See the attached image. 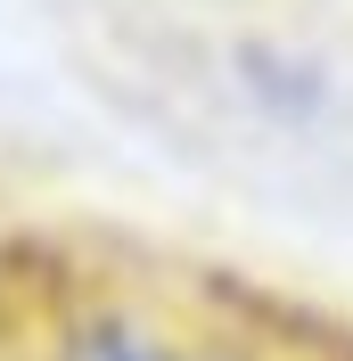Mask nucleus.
Wrapping results in <instances>:
<instances>
[{"label":"nucleus","mask_w":353,"mask_h":361,"mask_svg":"<svg viewBox=\"0 0 353 361\" xmlns=\"http://www.w3.org/2000/svg\"><path fill=\"white\" fill-rule=\"evenodd\" d=\"M66 361H181V353H173L164 337H156V329H140V320H124V312H99V320H83V329H74Z\"/></svg>","instance_id":"nucleus-1"}]
</instances>
